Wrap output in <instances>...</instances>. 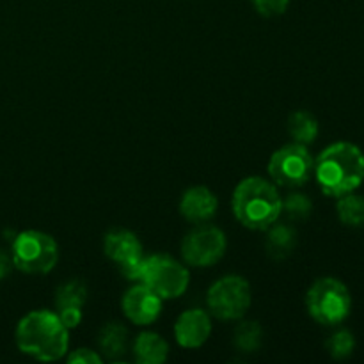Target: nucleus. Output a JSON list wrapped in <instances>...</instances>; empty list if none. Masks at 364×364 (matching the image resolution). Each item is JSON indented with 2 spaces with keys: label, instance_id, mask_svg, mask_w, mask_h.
<instances>
[{
  "label": "nucleus",
  "instance_id": "13",
  "mask_svg": "<svg viewBox=\"0 0 364 364\" xmlns=\"http://www.w3.org/2000/svg\"><path fill=\"white\" fill-rule=\"evenodd\" d=\"M103 252L117 267L142 259V244L137 235L128 230H112L103 238Z\"/></svg>",
  "mask_w": 364,
  "mask_h": 364
},
{
  "label": "nucleus",
  "instance_id": "7",
  "mask_svg": "<svg viewBox=\"0 0 364 364\" xmlns=\"http://www.w3.org/2000/svg\"><path fill=\"white\" fill-rule=\"evenodd\" d=\"M252 302L251 287L240 276H224L210 287L206 304L210 313L223 322L244 318Z\"/></svg>",
  "mask_w": 364,
  "mask_h": 364
},
{
  "label": "nucleus",
  "instance_id": "24",
  "mask_svg": "<svg viewBox=\"0 0 364 364\" xmlns=\"http://www.w3.org/2000/svg\"><path fill=\"white\" fill-rule=\"evenodd\" d=\"M102 355L96 354L91 348H78L68 355V363L71 364H102Z\"/></svg>",
  "mask_w": 364,
  "mask_h": 364
},
{
  "label": "nucleus",
  "instance_id": "17",
  "mask_svg": "<svg viewBox=\"0 0 364 364\" xmlns=\"http://www.w3.org/2000/svg\"><path fill=\"white\" fill-rule=\"evenodd\" d=\"M87 301V287L80 279L60 284L55 291V311H82Z\"/></svg>",
  "mask_w": 364,
  "mask_h": 364
},
{
  "label": "nucleus",
  "instance_id": "21",
  "mask_svg": "<svg viewBox=\"0 0 364 364\" xmlns=\"http://www.w3.org/2000/svg\"><path fill=\"white\" fill-rule=\"evenodd\" d=\"M283 212L290 220H306L313 212V203L302 192H291L283 199Z\"/></svg>",
  "mask_w": 364,
  "mask_h": 364
},
{
  "label": "nucleus",
  "instance_id": "6",
  "mask_svg": "<svg viewBox=\"0 0 364 364\" xmlns=\"http://www.w3.org/2000/svg\"><path fill=\"white\" fill-rule=\"evenodd\" d=\"M151 288L164 301L178 299L187 291L191 283V274L187 267L167 255H153L142 258L141 281Z\"/></svg>",
  "mask_w": 364,
  "mask_h": 364
},
{
  "label": "nucleus",
  "instance_id": "16",
  "mask_svg": "<svg viewBox=\"0 0 364 364\" xmlns=\"http://www.w3.org/2000/svg\"><path fill=\"white\" fill-rule=\"evenodd\" d=\"M98 347L105 358L117 359L127 352L128 347V331L127 327L117 322H110L100 331Z\"/></svg>",
  "mask_w": 364,
  "mask_h": 364
},
{
  "label": "nucleus",
  "instance_id": "3",
  "mask_svg": "<svg viewBox=\"0 0 364 364\" xmlns=\"http://www.w3.org/2000/svg\"><path fill=\"white\" fill-rule=\"evenodd\" d=\"M231 208L242 226L255 231H265L277 223L283 213V198L277 185L259 176H251L237 185Z\"/></svg>",
  "mask_w": 364,
  "mask_h": 364
},
{
  "label": "nucleus",
  "instance_id": "12",
  "mask_svg": "<svg viewBox=\"0 0 364 364\" xmlns=\"http://www.w3.org/2000/svg\"><path fill=\"white\" fill-rule=\"evenodd\" d=\"M219 208V199L210 188L191 187L185 191L180 201V213L192 224H203L213 219Z\"/></svg>",
  "mask_w": 364,
  "mask_h": 364
},
{
  "label": "nucleus",
  "instance_id": "4",
  "mask_svg": "<svg viewBox=\"0 0 364 364\" xmlns=\"http://www.w3.org/2000/svg\"><path fill=\"white\" fill-rule=\"evenodd\" d=\"M306 308L315 322L338 326L350 315V291L336 277H320L306 294Z\"/></svg>",
  "mask_w": 364,
  "mask_h": 364
},
{
  "label": "nucleus",
  "instance_id": "14",
  "mask_svg": "<svg viewBox=\"0 0 364 364\" xmlns=\"http://www.w3.org/2000/svg\"><path fill=\"white\" fill-rule=\"evenodd\" d=\"M134 358L141 364H162L169 355V343L156 333H142L134 341Z\"/></svg>",
  "mask_w": 364,
  "mask_h": 364
},
{
  "label": "nucleus",
  "instance_id": "23",
  "mask_svg": "<svg viewBox=\"0 0 364 364\" xmlns=\"http://www.w3.org/2000/svg\"><path fill=\"white\" fill-rule=\"evenodd\" d=\"M256 13L265 18H276L287 13L290 0H251Z\"/></svg>",
  "mask_w": 364,
  "mask_h": 364
},
{
  "label": "nucleus",
  "instance_id": "8",
  "mask_svg": "<svg viewBox=\"0 0 364 364\" xmlns=\"http://www.w3.org/2000/svg\"><path fill=\"white\" fill-rule=\"evenodd\" d=\"M315 171V160L304 144L291 142L283 146L269 160L272 183L284 188H299L309 181Z\"/></svg>",
  "mask_w": 364,
  "mask_h": 364
},
{
  "label": "nucleus",
  "instance_id": "15",
  "mask_svg": "<svg viewBox=\"0 0 364 364\" xmlns=\"http://www.w3.org/2000/svg\"><path fill=\"white\" fill-rule=\"evenodd\" d=\"M297 247V233L290 224L274 223L269 228V235L265 240L267 255L276 262H283Z\"/></svg>",
  "mask_w": 364,
  "mask_h": 364
},
{
  "label": "nucleus",
  "instance_id": "2",
  "mask_svg": "<svg viewBox=\"0 0 364 364\" xmlns=\"http://www.w3.org/2000/svg\"><path fill=\"white\" fill-rule=\"evenodd\" d=\"M313 174L326 196L350 194L364 181V153L352 142H334L315 160Z\"/></svg>",
  "mask_w": 364,
  "mask_h": 364
},
{
  "label": "nucleus",
  "instance_id": "19",
  "mask_svg": "<svg viewBox=\"0 0 364 364\" xmlns=\"http://www.w3.org/2000/svg\"><path fill=\"white\" fill-rule=\"evenodd\" d=\"M263 343V329L255 320H244L238 323L233 334V345L237 350L244 354H252L262 348Z\"/></svg>",
  "mask_w": 364,
  "mask_h": 364
},
{
  "label": "nucleus",
  "instance_id": "10",
  "mask_svg": "<svg viewBox=\"0 0 364 364\" xmlns=\"http://www.w3.org/2000/svg\"><path fill=\"white\" fill-rule=\"evenodd\" d=\"M164 299L156 295L144 283L132 287L121 301V309L124 316L135 326H149L162 313Z\"/></svg>",
  "mask_w": 364,
  "mask_h": 364
},
{
  "label": "nucleus",
  "instance_id": "18",
  "mask_svg": "<svg viewBox=\"0 0 364 364\" xmlns=\"http://www.w3.org/2000/svg\"><path fill=\"white\" fill-rule=\"evenodd\" d=\"M318 121L313 114L306 112V110H297L288 117V134L294 139V142L304 146L311 144L318 137Z\"/></svg>",
  "mask_w": 364,
  "mask_h": 364
},
{
  "label": "nucleus",
  "instance_id": "25",
  "mask_svg": "<svg viewBox=\"0 0 364 364\" xmlns=\"http://www.w3.org/2000/svg\"><path fill=\"white\" fill-rule=\"evenodd\" d=\"M11 267H13V259L9 255H6L4 251H0V281L6 279L11 272Z\"/></svg>",
  "mask_w": 364,
  "mask_h": 364
},
{
  "label": "nucleus",
  "instance_id": "22",
  "mask_svg": "<svg viewBox=\"0 0 364 364\" xmlns=\"http://www.w3.org/2000/svg\"><path fill=\"white\" fill-rule=\"evenodd\" d=\"M326 347L327 352L331 354V358L341 361V359H347L352 355V352H354L355 348V338L350 331L341 329L338 331V333H334L333 336L327 340Z\"/></svg>",
  "mask_w": 364,
  "mask_h": 364
},
{
  "label": "nucleus",
  "instance_id": "9",
  "mask_svg": "<svg viewBox=\"0 0 364 364\" xmlns=\"http://www.w3.org/2000/svg\"><path fill=\"white\" fill-rule=\"evenodd\" d=\"M228 240L223 230L208 224H198L181 242V256L185 263L196 269L215 265L226 255Z\"/></svg>",
  "mask_w": 364,
  "mask_h": 364
},
{
  "label": "nucleus",
  "instance_id": "1",
  "mask_svg": "<svg viewBox=\"0 0 364 364\" xmlns=\"http://www.w3.org/2000/svg\"><path fill=\"white\" fill-rule=\"evenodd\" d=\"M14 338L21 354L43 363L59 361L70 347V329L48 309L27 313L18 322Z\"/></svg>",
  "mask_w": 364,
  "mask_h": 364
},
{
  "label": "nucleus",
  "instance_id": "5",
  "mask_svg": "<svg viewBox=\"0 0 364 364\" xmlns=\"http://www.w3.org/2000/svg\"><path fill=\"white\" fill-rule=\"evenodd\" d=\"M11 259L20 272L28 276H43L57 265L59 245L48 233L36 230L23 231L14 237Z\"/></svg>",
  "mask_w": 364,
  "mask_h": 364
},
{
  "label": "nucleus",
  "instance_id": "11",
  "mask_svg": "<svg viewBox=\"0 0 364 364\" xmlns=\"http://www.w3.org/2000/svg\"><path fill=\"white\" fill-rule=\"evenodd\" d=\"M212 334V320L203 309H188L178 316L174 323V338L183 348H199Z\"/></svg>",
  "mask_w": 364,
  "mask_h": 364
},
{
  "label": "nucleus",
  "instance_id": "20",
  "mask_svg": "<svg viewBox=\"0 0 364 364\" xmlns=\"http://www.w3.org/2000/svg\"><path fill=\"white\" fill-rule=\"evenodd\" d=\"M338 217L345 226L364 228V198L359 194H345L338 198Z\"/></svg>",
  "mask_w": 364,
  "mask_h": 364
}]
</instances>
